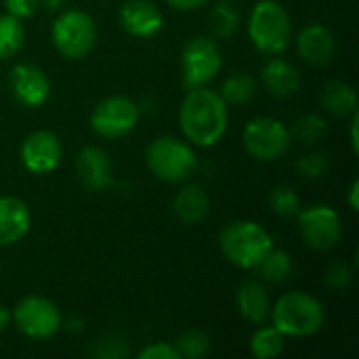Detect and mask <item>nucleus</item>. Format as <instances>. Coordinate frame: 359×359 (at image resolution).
I'll return each instance as SVG.
<instances>
[{"label": "nucleus", "instance_id": "f257e3e1", "mask_svg": "<svg viewBox=\"0 0 359 359\" xmlns=\"http://www.w3.org/2000/svg\"><path fill=\"white\" fill-rule=\"evenodd\" d=\"M179 124L191 145L212 147L227 133V103L219 90H210L206 86L189 88L179 109Z\"/></svg>", "mask_w": 359, "mask_h": 359}, {"label": "nucleus", "instance_id": "f03ea898", "mask_svg": "<svg viewBox=\"0 0 359 359\" xmlns=\"http://www.w3.org/2000/svg\"><path fill=\"white\" fill-rule=\"evenodd\" d=\"M223 257L240 269H257L263 257L273 248L269 231L255 221H233L219 233Z\"/></svg>", "mask_w": 359, "mask_h": 359}, {"label": "nucleus", "instance_id": "7ed1b4c3", "mask_svg": "<svg viewBox=\"0 0 359 359\" xmlns=\"http://www.w3.org/2000/svg\"><path fill=\"white\" fill-rule=\"evenodd\" d=\"M248 38L265 55H280L290 46L292 21L278 0H259L248 17Z\"/></svg>", "mask_w": 359, "mask_h": 359}, {"label": "nucleus", "instance_id": "20e7f679", "mask_svg": "<svg viewBox=\"0 0 359 359\" xmlns=\"http://www.w3.org/2000/svg\"><path fill=\"white\" fill-rule=\"evenodd\" d=\"M271 322L284 337H311L324 326V307L322 303L301 290L286 292L271 305Z\"/></svg>", "mask_w": 359, "mask_h": 359}, {"label": "nucleus", "instance_id": "39448f33", "mask_svg": "<svg viewBox=\"0 0 359 359\" xmlns=\"http://www.w3.org/2000/svg\"><path fill=\"white\" fill-rule=\"evenodd\" d=\"M145 162H147V168L166 183L187 181L198 166V158H196L191 143L181 141L170 135L158 137L147 145Z\"/></svg>", "mask_w": 359, "mask_h": 359}, {"label": "nucleus", "instance_id": "423d86ee", "mask_svg": "<svg viewBox=\"0 0 359 359\" xmlns=\"http://www.w3.org/2000/svg\"><path fill=\"white\" fill-rule=\"evenodd\" d=\"M50 38L61 57L84 59L97 44V23L88 13L69 8L53 21Z\"/></svg>", "mask_w": 359, "mask_h": 359}, {"label": "nucleus", "instance_id": "0eeeda50", "mask_svg": "<svg viewBox=\"0 0 359 359\" xmlns=\"http://www.w3.org/2000/svg\"><path fill=\"white\" fill-rule=\"evenodd\" d=\"M244 149L250 158L259 162H276L280 160L292 143L290 128L271 116H259L250 120L242 133Z\"/></svg>", "mask_w": 359, "mask_h": 359}, {"label": "nucleus", "instance_id": "6e6552de", "mask_svg": "<svg viewBox=\"0 0 359 359\" xmlns=\"http://www.w3.org/2000/svg\"><path fill=\"white\" fill-rule=\"evenodd\" d=\"M141 107L124 95H114L101 99L93 114H90V126L93 130L103 139H120L135 130L139 124Z\"/></svg>", "mask_w": 359, "mask_h": 359}, {"label": "nucleus", "instance_id": "1a4fd4ad", "mask_svg": "<svg viewBox=\"0 0 359 359\" xmlns=\"http://www.w3.org/2000/svg\"><path fill=\"white\" fill-rule=\"evenodd\" d=\"M221 65H223L221 48L208 36L191 38L181 50L183 82L187 88L206 86L221 72Z\"/></svg>", "mask_w": 359, "mask_h": 359}, {"label": "nucleus", "instance_id": "9d476101", "mask_svg": "<svg viewBox=\"0 0 359 359\" xmlns=\"http://www.w3.org/2000/svg\"><path fill=\"white\" fill-rule=\"evenodd\" d=\"M13 320L19 332L34 341H44L61 328V313L57 305L44 297H25L13 309Z\"/></svg>", "mask_w": 359, "mask_h": 359}, {"label": "nucleus", "instance_id": "9b49d317", "mask_svg": "<svg viewBox=\"0 0 359 359\" xmlns=\"http://www.w3.org/2000/svg\"><path fill=\"white\" fill-rule=\"evenodd\" d=\"M299 229L307 246L313 250H332L343 238V223L339 212L332 206L316 204L309 208H301Z\"/></svg>", "mask_w": 359, "mask_h": 359}, {"label": "nucleus", "instance_id": "f8f14e48", "mask_svg": "<svg viewBox=\"0 0 359 359\" xmlns=\"http://www.w3.org/2000/svg\"><path fill=\"white\" fill-rule=\"evenodd\" d=\"M61 158L63 145L53 130H34L21 143V164L34 175L53 172Z\"/></svg>", "mask_w": 359, "mask_h": 359}, {"label": "nucleus", "instance_id": "ddd939ff", "mask_svg": "<svg viewBox=\"0 0 359 359\" xmlns=\"http://www.w3.org/2000/svg\"><path fill=\"white\" fill-rule=\"evenodd\" d=\"M8 88L17 103L25 107H40L50 95V80L38 65L17 63L8 74Z\"/></svg>", "mask_w": 359, "mask_h": 359}, {"label": "nucleus", "instance_id": "4468645a", "mask_svg": "<svg viewBox=\"0 0 359 359\" xmlns=\"http://www.w3.org/2000/svg\"><path fill=\"white\" fill-rule=\"evenodd\" d=\"M120 25L135 38H151L162 29V11L151 0H126L120 6Z\"/></svg>", "mask_w": 359, "mask_h": 359}, {"label": "nucleus", "instance_id": "2eb2a0df", "mask_svg": "<svg viewBox=\"0 0 359 359\" xmlns=\"http://www.w3.org/2000/svg\"><path fill=\"white\" fill-rule=\"evenodd\" d=\"M297 50L305 63L313 67H324L332 61L337 50L334 34L322 23H309L297 36Z\"/></svg>", "mask_w": 359, "mask_h": 359}, {"label": "nucleus", "instance_id": "dca6fc26", "mask_svg": "<svg viewBox=\"0 0 359 359\" xmlns=\"http://www.w3.org/2000/svg\"><path fill=\"white\" fill-rule=\"evenodd\" d=\"M76 175L80 183L90 191H101L111 185V160L101 147L88 145L80 149L76 158Z\"/></svg>", "mask_w": 359, "mask_h": 359}, {"label": "nucleus", "instance_id": "f3484780", "mask_svg": "<svg viewBox=\"0 0 359 359\" xmlns=\"http://www.w3.org/2000/svg\"><path fill=\"white\" fill-rule=\"evenodd\" d=\"M32 225L29 208L15 196H0V246H13L25 238Z\"/></svg>", "mask_w": 359, "mask_h": 359}, {"label": "nucleus", "instance_id": "a211bd4d", "mask_svg": "<svg viewBox=\"0 0 359 359\" xmlns=\"http://www.w3.org/2000/svg\"><path fill=\"white\" fill-rule=\"evenodd\" d=\"M261 82L269 90V95L278 99H286L299 93L301 74L290 61L282 57H271L261 69Z\"/></svg>", "mask_w": 359, "mask_h": 359}, {"label": "nucleus", "instance_id": "6ab92c4d", "mask_svg": "<svg viewBox=\"0 0 359 359\" xmlns=\"http://www.w3.org/2000/svg\"><path fill=\"white\" fill-rule=\"evenodd\" d=\"M236 305L240 316L250 322V324H265L271 316V299L267 288L257 282V280H248L238 288L236 294Z\"/></svg>", "mask_w": 359, "mask_h": 359}, {"label": "nucleus", "instance_id": "aec40b11", "mask_svg": "<svg viewBox=\"0 0 359 359\" xmlns=\"http://www.w3.org/2000/svg\"><path fill=\"white\" fill-rule=\"evenodd\" d=\"M172 210H175V215H177V219L181 223H185V225H198L210 212L208 194L204 191L202 185L187 183V185H183L177 191V196L172 200Z\"/></svg>", "mask_w": 359, "mask_h": 359}, {"label": "nucleus", "instance_id": "412c9836", "mask_svg": "<svg viewBox=\"0 0 359 359\" xmlns=\"http://www.w3.org/2000/svg\"><path fill=\"white\" fill-rule=\"evenodd\" d=\"M320 101H322V107L328 114L337 116V118H347V116L358 114V95H355V88L351 84L343 82V80L328 82L322 88Z\"/></svg>", "mask_w": 359, "mask_h": 359}, {"label": "nucleus", "instance_id": "4be33fe9", "mask_svg": "<svg viewBox=\"0 0 359 359\" xmlns=\"http://www.w3.org/2000/svg\"><path fill=\"white\" fill-rule=\"evenodd\" d=\"M257 93V80L246 74V72H233L229 74L223 84H221V90L219 95L223 97L225 103H231V105H246Z\"/></svg>", "mask_w": 359, "mask_h": 359}, {"label": "nucleus", "instance_id": "5701e85b", "mask_svg": "<svg viewBox=\"0 0 359 359\" xmlns=\"http://www.w3.org/2000/svg\"><path fill=\"white\" fill-rule=\"evenodd\" d=\"M208 21H210V29H212L215 38L227 40L240 27V11H238V6L233 2L223 0V2H217L212 6V11L208 15Z\"/></svg>", "mask_w": 359, "mask_h": 359}, {"label": "nucleus", "instance_id": "b1692460", "mask_svg": "<svg viewBox=\"0 0 359 359\" xmlns=\"http://www.w3.org/2000/svg\"><path fill=\"white\" fill-rule=\"evenodd\" d=\"M261 278L269 284H282L288 280L290 271H292V261H290V255L286 250H280V248H271L263 261L257 265Z\"/></svg>", "mask_w": 359, "mask_h": 359}, {"label": "nucleus", "instance_id": "393cba45", "mask_svg": "<svg viewBox=\"0 0 359 359\" xmlns=\"http://www.w3.org/2000/svg\"><path fill=\"white\" fill-rule=\"evenodd\" d=\"M25 40V29L21 19L13 15H0V61L19 53Z\"/></svg>", "mask_w": 359, "mask_h": 359}, {"label": "nucleus", "instance_id": "a878e982", "mask_svg": "<svg viewBox=\"0 0 359 359\" xmlns=\"http://www.w3.org/2000/svg\"><path fill=\"white\" fill-rule=\"evenodd\" d=\"M284 334L276 326L259 328L250 339V353L259 359L278 358L284 351Z\"/></svg>", "mask_w": 359, "mask_h": 359}, {"label": "nucleus", "instance_id": "bb28decb", "mask_svg": "<svg viewBox=\"0 0 359 359\" xmlns=\"http://www.w3.org/2000/svg\"><path fill=\"white\" fill-rule=\"evenodd\" d=\"M326 135V120L318 114H305L292 124L290 137L303 145H316Z\"/></svg>", "mask_w": 359, "mask_h": 359}, {"label": "nucleus", "instance_id": "cd10ccee", "mask_svg": "<svg viewBox=\"0 0 359 359\" xmlns=\"http://www.w3.org/2000/svg\"><path fill=\"white\" fill-rule=\"evenodd\" d=\"M175 349H177L179 358H185V359L204 358V355L210 351V337H208L204 330L189 328V330H185V332L177 339Z\"/></svg>", "mask_w": 359, "mask_h": 359}, {"label": "nucleus", "instance_id": "c85d7f7f", "mask_svg": "<svg viewBox=\"0 0 359 359\" xmlns=\"http://www.w3.org/2000/svg\"><path fill=\"white\" fill-rule=\"evenodd\" d=\"M269 208L282 219H292L301 212V198L292 187H276L269 194Z\"/></svg>", "mask_w": 359, "mask_h": 359}, {"label": "nucleus", "instance_id": "c756f323", "mask_svg": "<svg viewBox=\"0 0 359 359\" xmlns=\"http://www.w3.org/2000/svg\"><path fill=\"white\" fill-rule=\"evenodd\" d=\"M328 158L324 154H318V151H311V154H305L303 158H299L297 162V172L303 177V179H320L326 170H328Z\"/></svg>", "mask_w": 359, "mask_h": 359}, {"label": "nucleus", "instance_id": "7c9ffc66", "mask_svg": "<svg viewBox=\"0 0 359 359\" xmlns=\"http://www.w3.org/2000/svg\"><path fill=\"white\" fill-rule=\"evenodd\" d=\"M353 280V271L347 263H334L326 271V284L334 290H345Z\"/></svg>", "mask_w": 359, "mask_h": 359}, {"label": "nucleus", "instance_id": "2f4dec72", "mask_svg": "<svg viewBox=\"0 0 359 359\" xmlns=\"http://www.w3.org/2000/svg\"><path fill=\"white\" fill-rule=\"evenodd\" d=\"M4 6H6V13L17 17V19H27L32 17L36 11H38V0H4Z\"/></svg>", "mask_w": 359, "mask_h": 359}, {"label": "nucleus", "instance_id": "473e14b6", "mask_svg": "<svg viewBox=\"0 0 359 359\" xmlns=\"http://www.w3.org/2000/svg\"><path fill=\"white\" fill-rule=\"evenodd\" d=\"M141 359H181L175 345L170 343H151L149 347H145L141 353H139Z\"/></svg>", "mask_w": 359, "mask_h": 359}, {"label": "nucleus", "instance_id": "72a5a7b5", "mask_svg": "<svg viewBox=\"0 0 359 359\" xmlns=\"http://www.w3.org/2000/svg\"><path fill=\"white\" fill-rule=\"evenodd\" d=\"M166 2L177 11H196V8L204 6L208 0H166Z\"/></svg>", "mask_w": 359, "mask_h": 359}, {"label": "nucleus", "instance_id": "f704fd0d", "mask_svg": "<svg viewBox=\"0 0 359 359\" xmlns=\"http://www.w3.org/2000/svg\"><path fill=\"white\" fill-rule=\"evenodd\" d=\"M358 194H359V183L353 181L351 187H349V206L351 210H358Z\"/></svg>", "mask_w": 359, "mask_h": 359}, {"label": "nucleus", "instance_id": "c9c22d12", "mask_svg": "<svg viewBox=\"0 0 359 359\" xmlns=\"http://www.w3.org/2000/svg\"><path fill=\"white\" fill-rule=\"evenodd\" d=\"M8 322H11V313H8V309H6V307H2V305H0V334L6 330Z\"/></svg>", "mask_w": 359, "mask_h": 359}, {"label": "nucleus", "instance_id": "e433bc0d", "mask_svg": "<svg viewBox=\"0 0 359 359\" xmlns=\"http://www.w3.org/2000/svg\"><path fill=\"white\" fill-rule=\"evenodd\" d=\"M63 2H65V0H38V4L44 6L46 11H57V8L63 6Z\"/></svg>", "mask_w": 359, "mask_h": 359}]
</instances>
